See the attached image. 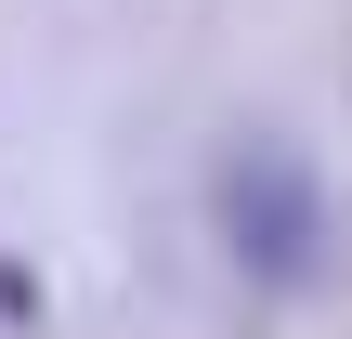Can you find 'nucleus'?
<instances>
[{
	"instance_id": "nucleus-1",
	"label": "nucleus",
	"mask_w": 352,
	"mask_h": 339,
	"mask_svg": "<svg viewBox=\"0 0 352 339\" xmlns=\"http://www.w3.org/2000/svg\"><path fill=\"white\" fill-rule=\"evenodd\" d=\"M222 222H235L248 274H300V261H314V183H300L287 157H235V170H222Z\"/></svg>"
}]
</instances>
